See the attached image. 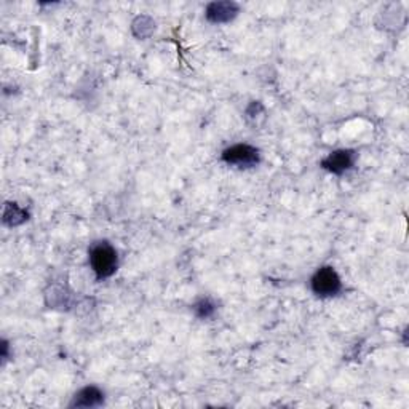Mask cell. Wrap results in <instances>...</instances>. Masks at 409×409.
I'll return each instance as SVG.
<instances>
[{
    "label": "cell",
    "mask_w": 409,
    "mask_h": 409,
    "mask_svg": "<svg viewBox=\"0 0 409 409\" xmlns=\"http://www.w3.org/2000/svg\"><path fill=\"white\" fill-rule=\"evenodd\" d=\"M312 291L320 297L336 296L341 291L342 283L337 272L332 267H321L310 280Z\"/></svg>",
    "instance_id": "cell-2"
},
{
    "label": "cell",
    "mask_w": 409,
    "mask_h": 409,
    "mask_svg": "<svg viewBox=\"0 0 409 409\" xmlns=\"http://www.w3.org/2000/svg\"><path fill=\"white\" fill-rule=\"evenodd\" d=\"M26 219H28V213L19 208V206H17L14 203H7V206H5V211H3L5 224L13 227V226L23 224Z\"/></svg>",
    "instance_id": "cell-7"
},
{
    "label": "cell",
    "mask_w": 409,
    "mask_h": 409,
    "mask_svg": "<svg viewBox=\"0 0 409 409\" xmlns=\"http://www.w3.org/2000/svg\"><path fill=\"white\" fill-rule=\"evenodd\" d=\"M222 160L229 165L255 166L259 163V150L250 144H235L222 152Z\"/></svg>",
    "instance_id": "cell-3"
},
{
    "label": "cell",
    "mask_w": 409,
    "mask_h": 409,
    "mask_svg": "<svg viewBox=\"0 0 409 409\" xmlns=\"http://www.w3.org/2000/svg\"><path fill=\"white\" fill-rule=\"evenodd\" d=\"M90 266L96 279L104 280L115 274L119 266L117 251L108 241H98L90 248Z\"/></svg>",
    "instance_id": "cell-1"
},
{
    "label": "cell",
    "mask_w": 409,
    "mask_h": 409,
    "mask_svg": "<svg viewBox=\"0 0 409 409\" xmlns=\"http://www.w3.org/2000/svg\"><path fill=\"white\" fill-rule=\"evenodd\" d=\"M239 13V5L234 2H213L206 7V19L215 24L229 23Z\"/></svg>",
    "instance_id": "cell-5"
},
{
    "label": "cell",
    "mask_w": 409,
    "mask_h": 409,
    "mask_svg": "<svg viewBox=\"0 0 409 409\" xmlns=\"http://www.w3.org/2000/svg\"><path fill=\"white\" fill-rule=\"evenodd\" d=\"M194 310L197 317L200 318H210L213 317V314L216 312V304L208 297H205V299H200L197 304L194 306Z\"/></svg>",
    "instance_id": "cell-8"
},
{
    "label": "cell",
    "mask_w": 409,
    "mask_h": 409,
    "mask_svg": "<svg viewBox=\"0 0 409 409\" xmlns=\"http://www.w3.org/2000/svg\"><path fill=\"white\" fill-rule=\"evenodd\" d=\"M104 403V393L98 387H85L75 393L70 408H98Z\"/></svg>",
    "instance_id": "cell-6"
},
{
    "label": "cell",
    "mask_w": 409,
    "mask_h": 409,
    "mask_svg": "<svg viewBox=\"0 0 409 409\" xmlns=\"http://www.w3.org/2000/svg\"><path fill=\"white\" fill-rule=\"evenodd\" d=\"M353 163H355V154L352 150H336V152H331L328 157L321 161V166L328 171L335 174H342L346 173L347 170H350Z\"/></svg>",
    "instance_id": "cell-4"
}]
</instances>
